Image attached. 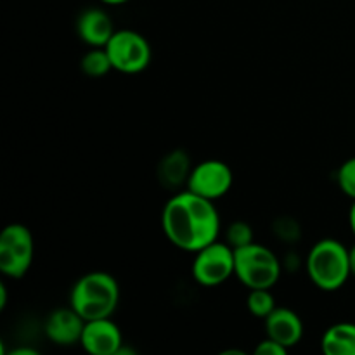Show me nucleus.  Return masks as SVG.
Segmentation results:
<instances>
[{
  "instance_id": "f257e3e1",
  "label": "nucleus",
  "mask_w": 355,
  "mask_h": 355,
  "mask_svg": "<svg viewBox=\"0 0 355 355\" xmlns=\"http://www.w3.org/2000/svg\"><path fill=\"white\" fill-rule=\"evenodd\" d=\"M162 227L175 248L196 253L218 239L220 215L211 200L179 191L163 208Z\"/></svg>"
},
{
  "instance_id": "f03ea898",
  "label": "nucleus",
  "mask_w": 355,
  "mask_h": 355,
  "mask_svg": "<svg viewBox=\"0 0 355 355\" xmlns=\"http://www.w3.org/2000/svg\"><path fill=\"white\" fill-rule=\"evenodd\" d=\"M120 302V286L111 274L94 270L80 277L69 293V305L85 321L111 318Z\"/></svg>"
},
{
  "instance_id": "7ed1b4c3",
  "label": "nucleus",
  "mask_w": 355,
  "mask_h": 355,
  "mask_svg": "<svg viewBox=\"0 0 355 355\" xmlns=\"http://www.w3.org/2000/svg\"><path fill=\"white\" fill-rule=\"evenodd\" d=\"M305 266H307V274L314 286L322 291L340 290L352 276L349 248L331 238L321 239L312 246Z\"/></svg>"
},
{
  "instance_id": "20e7f679",
  "label": "nucleus",
  "mask_w": 355,
  "mask_h": 355,
  "mask_svg": "<svg viewBox=\"0 0 355 355\" xmlns=\"http://www.w3.org/2000/svg\"><path fill=\"white\" fill-rule=\"evenodd\" d=\"M283 263L276 253L259 243H250L234 250V276L248 290H270L279 281Z\"/></svg>"
},
{
  "instance_id": "39448f33",
  "label": "nucleus",
  "mask_w": 355,
  "mask_h": 355,
  "mask_svg": "<svg viewBox=\"0 0 355 355\" xmlns=\"http://www.w3.org/2000/svg\"><path fill=\"white\" fill-rule=\"evenodd\" d=\"M35 243L30 229L9 224L0 232V272L10 279H21L33 263Z\"/></svg>"
},
{
  "instance_id": "423d86ee",
  "label": "nucleus",
  "mask_w": 355,
  "mask_h": 355,
  "mask_svg": "<svg viewBox=\"0 0 355 355\" xmlns=\"http://www.w3.org/2000/svg\"><path fill=\"white\" fill-rule=\"evenodd\" d=\"M113 69L127 75L144 71L153 58L148 38L135 30H116L104 47Z\"/></svg>"
},
{
  "instance_id": "0eeeda50",
  "label": "nucleus",
  "mask_w": 355,
  "mask_h": 355,
  "mask_svg": "<svg viewBox=\"0 0 355 355\" xmlns=\"http://www.w3.org/2000/svg\"><path fill=\"white\" fill-rule=\"evenodd\" d=\"M234 276V248L227 243L215 241L196 252L193 277L201 286L214 288Z\"/></svg>"
},
{
  "instance_id": "6e6552de",
  "label": "nucleus",
  "mask_w": 355,
  "mask_h": 355,
  "mask_svg": "<svg viewBox=\"0 0 355 355\" xmlns=\"http://www.w3.org/2000/svg\"><path fill=\"white\" fill-rule=\"evenodd\" d=\"M234 175L231 166L220 159H205L191 170L186 189L207 200H218L231 191Z\"/></svg>"
},
{
  "instance_id": "1a4fd4ad",
  "label": "nucleus",
  "mask_w": 355,
  "mask_h": 355,
  "mask_svg": "<svg viewBox=\"0 0 355 355\" xmlns=\"http://www.w3.org/2000/svg\"><path fill=\"white\" fill-rule=\"evenodd\" d=\"M80 345L92 355H118L123 347V336L111 318L94 319L85 321Z\"/></svg>"
},
{
  "instance_id": "9d476101",
  "label": "nucleus",
  "mask_w": 355,
  "mask_h": 355,
  "mask_svg": "<svg viewBox=\"0 0 355 355\" xmlns=\"http://www.w3.org/2000/svg\"><path fill=\"white\" fill-rule=\"evenodd\" d=\"M83 328H85V319L69 305V307L55 309L49 314L44 331L45 336L55 345L69 347L80 343Z\"/></svg>"
},
{
  "instance_id": "9b49d317",
  "label": "nucleus",
  "mask_w": 355,
  "mask_h": 355,
  "mask_svg": "<svg viewBox=\"0 0 355 355\" xmlns=\"http://www.w3.org/2000/svg\"><path fill=\"white\" fill-rule=\"evenodd\" d=\"M263 321H266L267 336L276 340L288 350L298 345L304 336V322L300 315L288 307H276Z\"/></svg>"
},
{
  "instance_id": "f8f14e48",
  "label": "nucleus",
  "mask_w": 355,
  "mask_h": 355,
  "mask_svg": "<svg viewBox=\"0 0 355 355\" xmlns=\"http://www.w3.org/2000/svg\"><path fill=\"white\" fill-rule=\"evenodd\" d=\"M114 31L110 14L97 7L85 9L76 19V33L90 47H106Z\"/></svg>"
},
{
  "instance_id": "ddd939ff",
  "label": "nucleus",
  "mask_w": 355,
  "mask_h": 355,
  "mask_svg": "<svg viewBox=\"0 0 355 355\" xmlns=\"http://www.w3.org/2000/svg\"><path fill=\"white\" fill-rule=\"evenodd\" d=\"M191 159L184 149H173L158 165V180L166 189H179L187 186L191 175Z\"/></svg>"
},
{
  "instance_id": "4468645a",
  "label": "nucleus",
  "mask_w": 355,
  "mask_h": 355,
  "mask_svg": "<svg viewBox=\"0 0 355 355\" xmlns=\"http://www.w3.org/2000/svg\"><path fill=\"white\" fill-rule=\"evenodd\" d=\"M321 349L326 355H355L354 322H336L329 326L322 335Z\"/></svg>"
},
{
  "instance_id": "2eb2a0df",
  "label": "nucleus",
  "mask_w": 355,
  "mask_h": 355,
  "mask_svg": "<svg viewBox=\"0 0 355 355\" xmlns=\"http://www.w3.org/2000/svg\"><path fill=\"white\" fill-rule=\"evenodd\" d=\"M80 68L90 78H101L113 69L110 54L104 47H92L80 61Z\"/></svg>"
},
{
  "instance_id": "dca6fc26",
  "label": "nucleus",
  "mask_w": 355,
  "mask_h": 355,
  "mask_svg": "<svg viewBox=\"0 0 355 355\" xmlns=\"http://www.w3.org/2000/svg\"><path fill=\"white\" fill-rule=\"evenodd\" d=\"M246 307H248L250 314L252 315H255V318L259 319H266L277 305L272 293H270V290H266V288H255V290H250L248 298H246Z\"/></svg>"
},
{
  "instance_id": "f3484780",
  "label": "nucleus",
  "mask_w": 355,
  "mask_h": 355,
  "mask_svg": "<svg viewBox=\"0 0 355 355\" xmlns=\"http://www.w3.org/2000/svg\"><path fill=\"white\" fill-rule=\"evenodd\" d=\"M225 243H227L229 246H232L234 250L253 243L252 225L246 224V222L243 220L232 222L227 227V231H225Z\"/></svg>"
},
{
  "instance_id": "a211bd4d",
  "label": "nucleus",
  "mask_w": 355,
  "mask_h": 355,
  "mask_svg": "<svg viewBox=\"0 0 355 355\" xmlns=\"http://www.w3.org/2000/svg\"><path fill=\"white\" fill-rule=\"evenodd\" d=\"M336 179H338V186L342 189V193L355 201V156L347 159L340 166L338 173H336Z\"/></svg>"
},
{
  "instance_id": "6ab92c4d",
  "label": "nucleus",
  "mask_w": 355,
  "mask_h": 355,
  "mask_svg": "<svg viewBox=\"0 0 355 355\" xmlns=\"http://www.w3.org/2000/svg\"><path fill=\"white\" fill-rule=\"evenodd\" d=\"M274 234L286 243H295L300 238V225L291 217H279L274 220Z\"/></svg>"
},
{
  "instance_id": "aec40b11",
  "label": "nucleus",
  "mask_w": 355,
  "mask_h": 355,
  "mask_svg": "<svg viewBox=\"0 0 355 355\" xmlns=\"http://www.w3.org/2000/svg\"><path fill=\"white\" fill-rule=\"evenodd\" d=\"M286 347L277 343L276 340L269 338V336L262 340V342H259V345L255 347V355H286Z\"/></svg>"
},
{
  "instance_id": "412c9836",
  "label": "nucleus",
  "mask_w": 355,
  "mask_h": 355,
  "mask_svg": "<svg viewBox=\"0 0 355 355\" xmlns=\"http://www.w3.org/2000/svg\"><path fill=\"white\" fill-rule=\"evenodd\" d=\"M6 304H7V288L6 284H0V311L6 309Z\"/></svg>"
},
{
  "instance_id": "4be33fe9",
  "label": "nucleus",
  "mask_w": 355,
  "mask_h": 355,
  "mask_svg": "<svg viewBox=\"0 0 355 355\" xmlns=\"http://www.w3.org/2000/svg\"><path fill=\"white\" fill-rule=\"evenodd\" d=\"M349 224H350V229H352V234L355 236V201L352 203V207H350V211H349Z\"/></svg>"
},
{
  "instance_id": "5701e85b",
  "label": "nucleus",
  "mask_w": 355,
  "mask_h": 355,
  "mask_svg": "<svg viewBox=\"0 0 355 355\" xmlns=\"http://www.w3.org/2000/svg\"><path fill=\"white\" fill-rule=\"evenodd\" d=\"M349 260H350V272L355 277V245L352 248H349Z\"/></svg>"
},
{
  "instance_id": "b1692460",
  "label": "nucleus",
  "mask_w": 355,
  "mask_h": 355,
  "mask_svg": "<svg viewBox=\"0 0 355 355\" xmlns=\"http://www.w3.org/2000/svg\"><path fill=\"white\" fill-rule=\"evenodd\" d=\"M10 354H12V355H37V350H33V349H14Z\"/></svg>"
},
{
  "instance_id": "393cba45",
  "label": "nucleus",
  "mask_w": 355,
  "mask_h": 355,
  "mask_svg": "<svg viewBox=\"0 0 355 355\" xmlns=\"http://www.w3.org/2000/svg\"><path fill=\"white\" fill-rule=\"evenodd\" d=\"M101 2L107 3V6H120V3L128 2V0H101Z\"/></svg>"
}]
</instances>
